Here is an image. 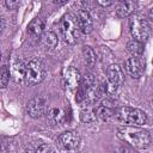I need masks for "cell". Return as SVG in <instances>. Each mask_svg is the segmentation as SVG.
<instances>
[{
	"instance_id": "1",
	"label": "cell",
	"mask_w": 153,
	"mask_h": 153,
	"mask_svg": "<svg viewBox=\"0 0 153 153\" xmlns=\"http://www.w3.org/2000/svg\"><path fill=\"white\" fill-rule=\"evenodd\" d=\"M117 137L130 145L134 148L141 149L146 148L151 143V135L147 130L140 128L139 126H124L118 128L117 130Z\"/></svg>"
},
{
	"instance_id": "2",
	"label": "cell",
	"mask_w": 153,
	"mask_h": 153,
	"mask_svg": "<svg viewBox=\"0 0 153 153\" xmlns=\"http://www.w3.org/2000/svg\"><path fill=\"white\" fill-rule=\"evenodd\" d=\"M116 118L123 123L133 126H142L147 122V115L145 111L131 108V106H120L116 109Z\"/></svg>"
},
{
	"instance_id": "3",
	"label": "cell",
	"mask_w": 153,
	"mask_h": 153,
	"mask_svg": "<svg viewBox=\"0 0 153 153\" xmlns=\"http://www.w3.org/2000/svg\"><path fill=\"white\" fill-rule=\"evenodd\" d=\"M60 31L63 41L68 44H74L79 38L80 27L78 25L76 17L71 13H67L62 17L60 22Z\"/></svg>"
},
{
	"instance_id": "4",
	"label": "cell",
	"mask_w": 153,
	"mask_h": 153,
	"mask_svg": "<svg viewBox=\"0 0 153 153\" xmlns=\"http://www.w3.org/2000/svg\"><path fill=\"white\" fill-rule=\"evenodd\" d=\"M45 66L39 59H32L26 63V74H25V86H33L41 82L45 76Z\"/></svg>"
},
{
	"instance_id": "5",
	"label": "cell",
	"mask_w": 153,
	"mask_h": 153,
	"mask_svg": "<svg viewBox=\"0 0 153 153\" xmlns=\"http://www.w3.org/2000/svg\"><path fill=\"white\" fill-rule=\"evenodd\" d=\"M129 29L131 36L140 42H145L149 36V25L140 14H131L129 17Z\"/></svg>"
},
{
	"instance_id": "6",
	"label": "cell",
	"mask_w": 153,
	"mask_h": 153,
	"mask_svg": "<svg viewBox=\"0 0 153 153\" xmlns=\"http://www.w3.org/2000/svg\"><path fill=\"white\" fill-rule=\"evenodd\" d=\"M57 142L60 145V147L62 149H66V151H74L79 147L80 145V135L78 131H74V130H68V131H65L62 133L59 139H57Z\"/></svg>"
},
{
	"instance_id": "7",
	"label": "cell",
	"mask_w": 153,
	"mask_h": 153,
	"mask_svg": "<svg viewBox=\"0 0 153 153\" xmlns=\"http://www.w3.org/2000/svg\"><path fill=\"white\" fill-rule=\"evenodd\" d=\"M47 111V102L43 97H33L26 104V112L32 118L42 117Z\"/></svg>"
},
{
	"instance_id": "8",
	"label": "cell",
	"mask_w": 153,
	"mask_h": 153,
	"mask_svg": "<svg viewBox=\"0 0 153 153\" xmlns=\"http://www.w3.org/2000/svg\"><path fill=\"white\" fill-rule=\"evenodd\" d=\"M62 79H63V82H65L66 87H68L69 90H75L80 85L81 74H80V72L75 67L69 66V67L63 69Z\"/></svg>"
},
{
	"instance_id": "9",
	"label": "cell",
	"mask_w": 153,
	"mask_h": 153,
	"mask_svg": "<svg viewBox=\"0 0 153 153\" xmlns=\"http://www.w3.org/2000/svg\"><path fill=\"white\" fill-rule=\"evenodd\" d=\"M106 76H108V82L118 87L124 81V71L120 65L111 63L106 68Z\"/></svg>"
},
{
	"instance_id": "10",
	"label": "cell",
	"mask_w": 153,
	"mask_h": 153,
	"mask_svg": "<svg viewBox=\"0 0 153 153\" xmlns=\"http://www.w3.org/2000/svg\"><path fill=\"white\" fill-rule=\"evenodd\" d=\"M124 69L129 76H131L133 79H139L143 73V63L140 60V57L133 56V57H129L128 60H126Z\"/></svg>"
},
{
	"instance_id": "11",
	"label": "cell",
	"mask_w": 153,
	"mask_h": 153,
	"mask_svg": "<svg viewBox=\"0 0 153 153\" xmlns=\"http://www.w3.org/2000/svg\"><path fill=\"white\" fill-rule=\"evenodd\" d=\"M76 20L82 33H90L93 30V20L91 14L86 10H79L76 12Z\"/></svg>"
},
{
	"instance_id": "12",
	"label": "cell",
	"mask_w": 153,
	"mask_h": 153,
	"mask_svg": "<svg viewBox=\"0 0 153 153\" xmlns=\"http://www.w3.org/2000/svg\"><path fill=\"white\" fill-rule=\"evenodd\" d=\"M25 74H26V63H24L20 60H17L13 62L11 67V76L16 82L24 84L25 81Z\"/></svg>"
},
{
	"instance_id": "13",
	"label": "cell",
	"mask_w": 153,
	"mask_h": 153,
	"mask_svg": "<svg viewBox=\"0 0 153 153\" xmlns=\"http://www.w3.org/2000/svg\"><path fill=\"white\" fill-rule=\"evenodd\" d=\"M47 116L51 124H62L66 121V111L60 106H51Z\"/></svg>"
},
{
	"instance_id": "14",
	"label": "cell",
	"mask_w": 153,
	"mask_h": 153,
	"mask_svg": "<svg viewBox=\"0 0 153 153\" xmlns=\"http://www.w3.org/2000/svg\"><path fill=\"white\" fill-rule=\"evenodd\" d=\"M136 7H137L136 0H124L117 7V16L121 18L130 17L131 14H134Z\"/></svg>"
},
{
	"instance_id": "15",
	"label": "cell",
	"mask_w": 153,
	"mask_h": 153,
	"mask_svg": "<svg viewBox=\"0 0 153 153\" xmlns=\"http://www.w3.org/2000/svg\"><path fill=\"white\" fill-rule=\"evenodd\" d=\"M42 43L47 49H54L56 48L57 43H59V38L56 36V33H54L53 31H44L41 36Z\"/></svg>"
},
{
	"instance_id": "16",
	"label": "cell",
	"mask_w": 153,
	"mask_h": 153,
	"mask_svg": "<svg viewBox=\"0 0 153 153\" xmlns=\"http://www.w3.org/2000/svg\"><path fill=\"white\" fill-rule=\"evenodd\" d=\"M44 20L43 19H41V18H33L31 22H30V24H29V26H27V30H29V32L31 33V35H33V36H39V35H42L43 33V31H44Z\"/></svg>"
},
{
	"instance_id": "17",
	"label": "cell",
	"mask_w": 153,
	"mask_h": 153,
	"mask_svg": "<svg viewBox=\"0 0 153 153\" xmlns=\"http://www.w3.org/2000/svg\"><path fill=\"white\" fill-rule=\"evenodd\" d=\"M127 51L131 55V56H136L140 57L143 53V44L142 42L137 41V39H131L128 42L127 44Z\"/></svg>"
},
{
	"instance_id": "18",
	"label": "cell",
	"mask_w": 153,
	"mask_h": 153,
	"mask_svg": "<svg viewBox=\"0 0 153 153\" xmlns=\"http://www.w3.org/2000/svg\"><path fill=\"white\" fill-rule=\"evenodd\" d=\"M96 112H97V118L102 121H109L116 114V109H111V108H108L100 104L99 106L96 108Z\"/></svg>"
},
{
	"instance_id": "19",
	"label": "cell",
	"mask_w": 153,
	"mask_h": 153,
	"mask_svg": "<svg viewBox=\"0 0 153 153\" xmlns=\"http://www.w3.org/2000/svg\"><path fill=\"white\" fill-rule=\"evenodd\" d=\"M97 118V112H96V108H93L92 105H86L81 111H80V120L82 122L90 123L93 122Z\"/></svg>"
},
{
	"instance_id": "20",
	"label": "cell",
	"mask_w": 153,
	"mask_h": 153,
	"mask_svg": "<svg viewBox=\"0 0 153 153\" xmlns=\"http://www.w3.org/2000/svg\"><path fill=\"white\" fill-rule=\"evenodd\" d=\"M82 56H84V61L87 66L90 67H93L97 62V55H96V51L88 47V45H85L82 48Z\"/></svg>"
},
{
	"instance_id": "21",
	"label": "cell",
	"mask_w": 153,
	"mask_h": 153,
	"mask_svg": "<svg viewBox=\"0 0 153 153\" xmlns=\"http://www.w3.org/2000/svg\"><path fill=\"white\" fill-rule=\"evenodd\" d=\"M26 152H36V153H48V152H54L55 149L47 145V143H39L37 146H32V147H27L25 149Z\"/></svg>"
},
{
	"instance_id": "22",
	"label": "cell",
	"mask_w": 153,
	"mask_h": 153,
	"mask_svg": "<svg viewBox=\"0 0 153 153\" xmlns=\"http://www.w3.org/2000/svg\"><path fill=\"white\" fill-rule=\"evenodd\" d=\"M10 76H11V72L8 69V67L6 65H4L1 67V73H0V84H1V87L5 88L10 81Z\"/></svg>"
},
{
	"instance_id": "23",
	"label": "cell",
	"mask_w": 153,
	"mask_h": 153,
	"mask_svg": "<svg viewBox=\"0 0 153 153\" xmlns=\"http://www.w3.org/2000/svg\"><path fill=\"white\" fill-rule=\"evenodd\" d=\"M96 80H94V76L91 74V73H85L84 75H81V80H80V85L79 86H82L85 88H90L94 85Z\"/></svg>"
},
{
	"instance_id": "24",
	"label": "cell",
	"mask_w": 153,
	"mask_h": 153,
	"mask_svg": "<svg viewBox=\"0 0 153 153\" xmlns=\"http://www.w3.org/2000/svg\"><path fill=\"white\" fill-rule=\"evenodd\" d=\"M5 5L8 10H16L19 6V0H5Z\"/></svg>"
},
{
	"instance_id": "25",
	"label": "cell",
	"mask_w": 153,
	"mask_h": 153,
	"mask_svg": "<svg viewBox=\"0 0 153 153\" xmlns=\"http://www.w3.org/2000/svg\"><path fill=\"white\" fill-rule=\"evenodd\" d=\"M114 1H115V0H96V2H97L98 5H100V6H103V7H108V6L112 5Z\"/></svg>"
},
{
	"instance_id": "26",
	"label": "cell",
	"mask_w": 153,
	"mask_h": 153,
	"mask_svg": "<svg viewBox=\"0 0 153 153\" xmlns=\"http://www.w3.org/2000/svg\"><path fill=\"white\" fill-rule=\"evenodd\" d=\"M67 1H69V0H54V2H55V4H57V5H62V4H66Z\"/></svg>"
},
{
	"instance_id": "27",
	"label": "cell",
	"mask_w": 153,
	"mask_h": 153,
	"mask_svg": "<svg viewBox=\"0 0 153 153\" xmlns=\"http://www.w3.org/2000/svg\"><path fill=\"white\" fill-rule=\"evenodd\" d=\"M148 17H149V19H151V22H153V8L149 11V13H148Z\"/></svg>"
},
{
	"instance_id": "28",
	"label": "cell",
	"mask_w": 153,
	"mask_h": 153,
	"mask_svg": "<svg viewBox=\"0 0 153 153\" xmlns=\"http://www.w3.org/2000/svg\"><path fill=\"white\" fill-rule=\"evenodd\" d=\"M117 1H120V2H122V1H124V0H117Z\"/></svg>"
},
{
	"instance_id": "29",
	"label": "cell",
	"mask_w": 153,
	"mask_h": 153,
	"mask_svg": "<svg viewBox=\"0 0 153 153\" xmlns=\"http://www.w3.org/2000/svg\"><path fill=\"white\" fill-rule=\"evenodd\" d=\"M152 103H153V100H152Z\"/></svg>"
}]
</instances>
